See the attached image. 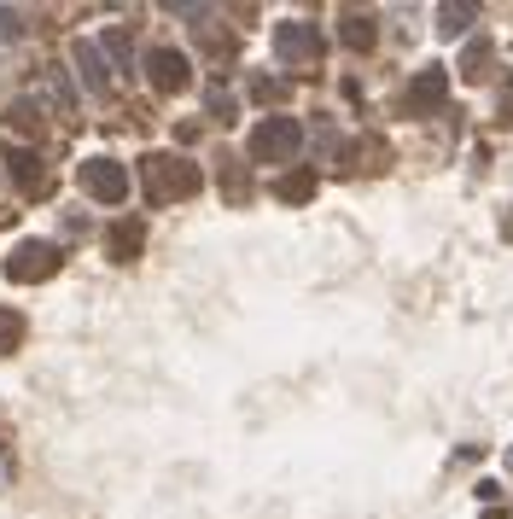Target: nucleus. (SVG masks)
I'll return each instance as SVG.
<instances>
[{
    "label": "nucleus",
    "instance_id": "f257e3e1",
    "mask_svg": "<svg viewBox=\"0 0 513 519\" xmlns=\"http://www.w3.org/2000/svg\"><path fill=\"white\" fill-rule=\"evenodd\" d=\"M187 193H199V164H187L175 152L146 158V199L152 205H170V199H187Z\"/></svg>",
    "mask_w": 513,
    "mask_h": 519
},
{
    "label": "nucleus",
    "instance_id": "f03ea898",
    "mask_svg": "<svg viewBox=\"0 0 513 519\" xmlns=\"http://www.w3.org/2000/svg\"><path fill=\"white\" fill-rule=\"evenodd\" d=\"M292 152H298V123L292 117H269V123L251 129V158L257 164H286Z\"/></svg>",
    "mask_w": 513,
    "mask_h": 519
},
{
    "label": "nucleus",
    "instance_id": "7ed1b4c3",
    "mask_svg": "<svg viewBox=\"0 0 513 519\" xmlns=\"http://www.w3.org/2000/svg\"><path fill=\"white\" fill-rule=\"evenodd\" d=\"M6 275L12 280H47V275H59V251L53 245H41V240H30V245H18L12 257H6Z\"/></svg>",
    "mask_w": 513,
    "mask_h": 519
},
{
    "label": "nucleus",
    "instance_id": "20e7f679",
    "mask_svg": "<svg viewBox=\"0 0 513 519\" xmlns=\"http://www.w3.org/2000/svg\"><path fill=\"white\" fill-rule=\"evenodd\" d=\"M82 187L94 199H105V205H117L129 193V175H123V164H111V158H94V164H82Z\"/></svg>",
    "mask_w": 513,
    "mask_h": 519
},
{
    "label": "nucleus",
    "instance_id": "39448f33",
    "mask_svg": "<svg viewBox=\"0 0 513 519\" xmlns=\"http://www.w3.org/2000/svg\"><path fill=\"white\" fill-rule=\"evenodd\" d=\"M146 76H152V88L175 94V88H187V59L170 53V47H158V53H152V65H146Z\"/></svg>",
    "mask_w": 513,
    "mask_h": 519
},
{
    "label": "nucleus",
    "instance_id": "423d86ee",
    "mask_svg": "<svg viewBox=\"0 0 513 519\" xmlns=\"http://www.w3.org/2000/svg\"><path fill=\"white\" fill-rule=\"evenodd\" d=\"M444 100V70H420V82L409 88V100H403V111H426V105H438Z\"/></svg>",
    "mask_w": 513,
    "mask_h": 519
},
{
    "label": "nucleus",
    "instance_id": "0eeeda50",
    "mask_svg": "<svg viewBox=\"0 0 513 519\" xmlns=\"http://www.w3.org/2000/svg\"><path fill=\"white\" fill-rule=\"evenodd\" d=\"M280 53H286V59H315V53H321V35L309 30V24H286V30H280Z\"/></svg>",
    "mask_w": 513,
    "mask_h": 519
},
{
    "label": "nucleus",
    "instance_id": "6e6552de",
    "mask_svg": "<svg viewBox=\"0 0 513 519\" xmlns=\"http://www.w3.org/2000/svg\"><path fill=\"white\" fill-rule=\"evenodd\" d=\"M6 164H12V175L24 181V187H41L47 175H41V158H35L30 146H6Z\"/></svg>",
    "mask_w": 513,
    "mask_h": 519
},
{
    "label": "nucleus",
    "instance_id": "1a4fd4ad",
    "mask_svg": "<svg viewBox=\"0 0 513 519\" xmlns=\"http://www.w3.org/2000/svg\"><path fill=\"white\" fill-rule=\"evenodd\" d=\"M18 339H24V315L0 310V356H6V350H18Z\"/></svg>",
    "mask_w": 513,
    "mask_h": 519
},
{
    "label": "nucleus",
    "instance_id": "9d476101",
    "mask_svg": "<svg viewBox=\"0 0 513 519\" xmlns=\"http://www.w3.org/2000/svg\"><path fill=\"white\" fill-rule=\"evenodd\" d=\"M111 251H117V257H135V251H140V222H123V228H111Z\"/></svg>",
    "mask_w": 513,
    "mask_h": 519
},
{
    "label": "nucleus",
    "instance_id": "9b49d317",
    "mask_svg": "<svg viewBox=\"0 0 513 519\" xmlns=\"http://www.w3.org/2000/svg\"><path fill=\"white\" fill-rule=\"evenodd\" d=\"M344 41L350 47H374V18H344Z\"/></svg>",
    "mask_w": 513,
    "mask_h": 519
},
{
    "label": "nucleus",
    "instance_id": "f8f14e48",
    "mask_svg": "<svg viewBox=\"0 0 513 519\" xmlns=\"http://www.w3.org/2000/svg\"><path fill=\"white\" fill-rule=\"evenodd\" d=\"M315 193V175H286L280 181V199H309Z\"/></svg>",
    "mask_w": 513,
    "mask_h": 519
},
{
    "label": "nucleus",
    "instance_id": "ddd939ff",
    "mask_svg": "<svg viewBox=\"0 0 513 519\" xmlns=\"http://www.w3.org/2000/svg\"><path fill=\"white\" fill-rule=\"evenodd\" d=\"M105 47H111L117 59H129V35H123V30H111V35H105Z\"/></svg>",
    "mask_w": 513,
    "mask_h": 519
},
{
    "label": "nucleus",
    "instance_id": "4468645a",
    "mask_svg": "<svg viewBox=\"0 0 513 519\" xmlns=\"http://www.w3.org/2000/svg\"><path fill=\"white\" fill-rule=\"evenodd\" d=\"M502 234H508V240H513V216H508V228H502Z\"/></svg>",
    "mask_w": 513,
    "mask_h": 519
}]
</instances>
